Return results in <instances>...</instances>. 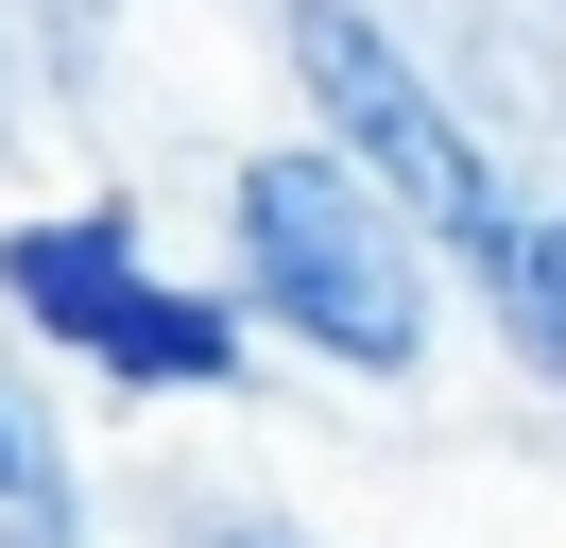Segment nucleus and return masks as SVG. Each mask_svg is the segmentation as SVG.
<instances>
[{"label": "nucleus", "instance_id": "2", "mask_svg": "<svg viewBox=\"0 0 566 548\" xmlns=\"http://www.w3.org/2000/svg\"><path fill=\"white\" fill-rule=\"evenodd\" d=\"M275 34H292V86L326 103V155H344L378 205L412 189V240H447V257H481V274H497L515 205H497V155L463 137V103L429 86L412 52H395L360 0H275Z\"/></svg>", "mask_w": 566, "mask_h": 548}, {"label": "nucleus", "instance_id": "1", "mask_svg": "<svg viewBox=\"0 0 566 548\" xmlns=\"http://www.w3.org/2000/svg\"><path fill=\"white\" fill-rule=\"evenodd\" d=\"M223 223H241V292L275 308L310 360H344V377H412L429 360V240H412V205H378L344 155H258L241 189H223Z\"/></svg>", "mask_w": 566, "mask_h": 548}, {"label": "nucleus", "instance_id": "5", "mask_svg": "<svg viewBox=\"0 0 566 548\" xmlns=\"http://www.w3.org/2000/svg\"><path fill=\"white\" fill-rule=\"evenodd\" d=\"M0 514H35V531H52V429H35L18 394H0Z\"/></svg>", "mask_w": 566, "mask_h": 548}, {"label": "nucleus", "instance_id": "6", "mask_svg": "<svg viewBox=\"0 0 566 548\" xmlns=\"http://www.w3.org/2000/svg\"><path fill=\"white\" fill-rule=\"evenodd\" d=\"M223 548H258V531H223Z\"/></svg>", "mask_w": 566, "mask_h": 548}, {"label": "nucleus", "instance_id": "4", "mask_svg": "<svg viewBox=\"0 0 566 548\" xmlns=\"http://www.w3.org/2000/svg\"><path fill=\"white\" fill-rule=\"evenodd\" d=\"M497 326H515L532 377H566V189L515 205V240H497Z\"/></svg>", "mask_w": 566, "mask_h": 548}, {"label": "nucleus", "instance_id": "3", "mask_svg": "<svg viewBox=\"0 0 566 548\" xmlns=\"http://www.w3.org/2000/svg\"><path fill=\"white\" fill-rule=\"evenodd\" d=\"M0 292L35 308L70 360H104L120 394H223V377H241V308L172 292V274L138 257V223H120V205L18 223V240H0Z\"/></svg>", "mask_w": 566, "mask_h": 548}]
</instances>
